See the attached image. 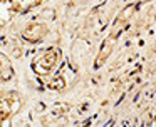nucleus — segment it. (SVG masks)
<instances>
[{"instance_id": "obj_1", "label": "nucleus", "mask_w": 156, "mask_h": 127, "mask_svg": "<svg viewBox=\"0 0 156 127\" xmlns=\"http://www.w3.org/2000/svg\"><path fill=\"white\" fill-rule=\"evenodd\" d=\"M126 17H129V12L128 10H124V13H122L121 17H119L118 20H116V23H114V27H112V30H111V33H109V37L104 40V43H102V50L99 52V55H98V62H96V67H99L102 62H104L106 59H108V55L111 53V49H112V45L111 43L114 42L116 39L119 37V33L122 32V29L126 27V23H128V19Z\"/></svg>"}, {"instance_id": "obj_2", "label": "nucleus", "mask_w": 156, "mask_h": 127, "mask_svg": "<svg viewBox=\"0 0 156 127\" xmlns=\"http://www.w3.org/2000/svg\"><path fill=\"white\" fill-rule=\"evenodd\" d=\"M57 62V52L55 50H49L47 53L37 59L34 63H32V69L35 70V74H49V70L55 65Z\"/></svg>"}, {"instance_id": "obj_3", "label": "nucleus", "mask_w": 156, "mask_h": 127, "mask_svg": "<svg viewBox=\"0 0 156 127\" xmlns=\"http://www.w3.org/2000/svg\"><path fill=\"white\" fill-rule=\"evenodd\" d=\"M0 2L12 12H27L30 9L39 7L44 0H0Z\"/></svg>"}, {"instance_id": "obj_4", "label": "nucleus", "mask_w": 156, "mask_h": 127, "mask_svg": "<svg viewBox=\"0 0 156 127\" xmlns=\"http://www.w3.org/2000/svg\"><path fill=\"white\" fill-rule=\"evenodd\" d=\"M9 95H10V94H9ZM9 95L0 94V124L4 122V120H7L9 117H10L12 110H14V107H12V100L9 99Z\"/></svg>"}]
</instances>
